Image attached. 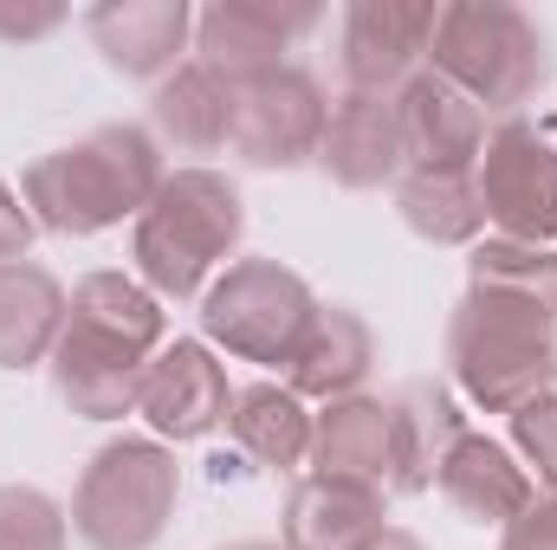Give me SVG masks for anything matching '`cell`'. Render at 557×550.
<instances>
[{"mask_svg":"<svg viewBox=\"0 0 557 550\" xmlns=\"http://www.w3.org/2000/svg\"><path fill=\"white\" fill-rule=\"evenodd\" d=\"M169 343V311L137 273H85L72 285V311L52 350V389L78 421L137 414L149 357Z\"/></svg>","mask_w":557,"mask_h":550,"instance_id":"1","label":"cell"},{"mask_svg":"<svg viewBox=\"0 0 557 550\" xmlns=\"http://www.w3.org/2000/svg\"><path fill=\"white\" fill-rule=\"evenodd\" d=\"M162 175H169V155L149 137V124H98L78 142L26 162L20 201L46 234L91 240V234H111V227L137 221L156 201Z\"/></svg>","mask_w":557,"mask_h":550,"instance_id":"2","label":"cell"},{"mask_svg":"<svg viewBox=\"0 0 557 550\" xmlns=\"http://www.w3.org/2000/svg\"><path fill=\"white\" fill-rule=\"evenodd\" d=\"M240 234H247V201L234 175L208 162H182L162 175L156 201L131 221V260L162 304H188L221 278Z\"/></svg>","mask_w":557,"mask_h":550,"instance_id":"3","label":"cell"},{"mask_svg":"<svg viewBox=\"0 0 557 550\" xmlns=\"http://www.w3.org/2000/svg\"><path fill=\"white\" fill-rule=\"evenodd\" d=\"M447 376L486 414H512L557 389V317L506 291L467 285L447 317Z\"/></svg>","mask_w":557,"mask_h":550,"instance_id":"4","label":"cell"},{"mask_svg":"<svg viewBox=\"0 0 557 550\" xmlns=\"http://www.w3.org/2000/svg\"><path fill=\"white\" fill-rule=\"evenodd\" d=\"M552 65H557L552 39L525 7H512V0H454V7H441L428 72L460 85L493 124L525 117V104L552 85Z\"/></svg>","mask_w":557,"mask_h":550,"instance_id":"5","label":"cell"},{"mask_svg":"<svg viewBox=\"0 0 557 550\" xmlns=\"http://www.w3.org/2000/svg\"><path fill=\"white\" fill-rule=\"evenodd\" d=\"M182 499V466L156 434L104 440L72 492V538L85 550H156Z\"/></svg>","mask_w":557,"mask_h":550,"instance_id":"6","label":"cell"},{"mask_svg":"<svg viewBox=\"0 0 557 550\" xmlns=\"http://www.w3.org/2000/svg\"><path fill=\"white\" fill-rule=\"evenodd\" d=\"M318 317V291L278 260H234L201 291V330L208 350H227L240 363L285 370L305 324Z\"/></svg>","mask_w":557,"mask_h":550,"instance_id":"7","label":"cell"},{"mask_svg":"<svg viewBox=\"0 0 557 550\" xmlns=\"http://www.w3.org/2000/svg\"><path fill=\"white\" fill-rule=\"evenodd\" d=\"M473 188H480L493 240H525V247L557 240V142L532 117L493 124V137L473 162Z\"/></svg>","mask_w":557,"mask_h":550,"instance_id":"8","label":"cell"},{"mask_svg":"<svg viewBox=\"0 0 557 550\" xmlns=\"http://www.w3.org/2000/svg\"><path fill=\"white\" fill-rule=\"evenodd\" d=\"M324 117H331V98H324L318 72L285 59L278 72L234 85V155L247 168H273V175L305 168V162H318Z\"/></svg>","mask_w":557,"mask_h":550,"instance_id":"9","label":"cell"},{"mask_svg":"<svg viewBox=\"0 0 557 550\" xmlns=\"http://www.w3.org/2000/svg\"><path fill=\"white\" fill-rule=\"evenodd\" d=\"M441 7L434 0H350L337 20V72L344 91L396 98L416 72H428Z\"/></svg>","mask_w":557,"mask_h":550,"instance_id":"10","label":"cell"},{"mask_svg":"<svg viewBox=\"0 0 557 550\" xmlns=\"http://www.w3.org/2000/svg\"><path fill=\"white\" fill-rule=\"evenodd\" d=\"M227 409H234V383H227L221 357L208 350V337H169L149 357L143 389H137V414L149 421V434L162 447L208 440L214 427H227Z\"/></svg>","mask_w":557,"mask_h":550,"instance_id":"11","label":"cell"},{"mask_svg":"<svg viewBox=\"0 0 557 550\" xmlns=\"http://www.w3.org/2000/svg\"><path fill=\"white\" fill-rule=\"evenodd\" d=\"M324 20V7L311 0H214L195 13V52L208 72H221L227 85H247L260 72H278L285 52Z\"/></svg>","mask_w":557,"mask_h":550,"instance_id":"12","label":"cell"},{"mask_svg":"<svg viewBox=\"0 0 557 550\" xmlns=\"http://www.w3.org/2000/svg\"><path fill=\"white\" fill-rule=\"evenodd\" d=\"M396 124H403V162L421 175H473L493 137V117L441 72H416L396 91Z\"/></svg>","mask_w":557,"mask_h":550,"instance_id":"13","label":"cell"},{"mask_svg":"<svg viewBox=\"0 0 557 550\" xmlns=\"http://www.w3.org/2000/svg\"><path fill=\"white\" fill-rule=\"evenodd\" d=\"M85 33L117 78L162 85L195 52V7L188 0H104L85 13Z\"/></svg>","mask_w":557,"mask_h":550,"instance_id":"14","label":"cell"},{"mask_svg":"<svg viewBox=\"0 0 557 550\" xmlns=\"http://www.w3.org/2000/svg\"><path fill=\"white\" fill-rule=\"evenodd\" d=\"M318 168L337 188H396L403 182V124H396V98L383 91H337L324 142H318Z\"/></svg>","mask_w":557,"mask_h":550,"instance_id":"15","label":"cell"},{"mask_svg":"<svg viewBox=\"0 0 557 550\" xmlns=\"http://www.w3.org/2000/svg\"><path fill=\"white\" fill-rule=\"evenodd\" d=\"M383 409H389V492H396V499L434 492L441 460H447L454 440L467 434L460 396H454L447 383H434V376H416V383L389 389Z\"/></svg>","mask_w":557,"mask_h":550,"instance_id":"16","label":"cell"},{"mask_svg":"<svg viewBox=\"0 0 557 550\" xmlns=\"http://www.w3.org/2000/svg\"><path fill=\"white\" fill-rule=\"evenodd\" d=\"M376 370V330L363 324V311L350 304H318V317L305 324L292 363H285V389L298 402H344V396H363Z\"/></svg>","mask_w":557,"mask_h":550,"instance_id":"17","label":"cell"},{"mask_svg":"<svg viewBox=\"0 0 557 550\" xmlns=\"http://www.w3.org/2000/svg\"><path fill=\"white\" fill-rule=\"evenodd\" d=\"M434 492L467 518V525H493V532H506L532 499H539V486H532V473L519 466V453L506 447V440H493V434H460L454 440V453L441 460V473H434Z\"/></svg>","mask_w":557,"mask_h":550,"instance_id":"18","label":"cell"},{"mask_svg":"<svg viewBox=\"0 0 557 550\" xmlns=\"http://www.w3.org/2000/svg\"><path fill=\"white\" fill-rule=\"evenodd\" d=\"M389 532V492L350 486V479H318L305 473L285 499L278 545L285 550H370Z\"/></svg>","mask_w":557,"mask_h":550,"instance_id":"19","label":"cell"},{"mask_svg":"<svg viewBox=\"0 0 557 550\" xmlns=\"http://www.w3.org/2000/svg\"><path fill=\"white\" fill-rule=\"evenodd\" d=\"M149 137L162 142V155H221V149H234V85L221 72H208L201 59L175 65L149 91Z\"/></svg>","mask_w":557,"mask_h":550,"instance_id":"20","label":"cell"},{"mask_svg":"<svg viewBox=\"0 0 557 550\" xmlns=\"http://www.w3.org/2000/svg\"><path fill=\"white\" fill-rule=\"evenodd\" d=\"M318 479H350L389 492V409L383 396H344L311 414V460Z\"/></svg>","mask_w":557,"mask_h":550,"instance_id":"21","label":"cell"},{"mask_svg":"<svg viewBox=\"0 0 557 550\" xmlns=\"http://www.w3.org/2000/svg\"><path fill=\"white\" fill-rule=\"evenodd\" d=\"M72 291L59 285L52 266L39 260H13L0 266V370H39L59 350Z\"/></svg>","mask_w":557,"mask_h":550,"instance_id":"22","label":"cell"},{"mask_svg":"<svg viewBox=\"0 0 557 550\" xmlns=\"http://www.w3.org/2000/svg\"><path fill=\"white\" fill-rule=\"evenodd\" d=\"M227 440H234L253 466L292 473V466L311 460V402H298L285 383H247V389H234Z\"/></svg>","mask_w":557,"mask_h":550,"instance_id":"23","label":"cell"},{"mask_svg":"<svg viewBox=\"0 0 557 550\" xmlns=\"http://www.w3.org/2000/svg\"><path fill=\"white\" fill-rule=\"evenodd\" d=\"M396 214L428 247H480L486 240V208H480L473 175H421V168H403Z\"/></svg>","mask_w":557,"mask_h":550,"instance_id":"24","label":"cell"},{"mask_svg":"<svg viewBox=\"0 0 557 550\" xmlns=\"http://www.w3.org/2000/svg\"><path fill=\"white\" fill-rule=\"evenodd\" d=\"M467 285L480 291H506L519 304H539L557 317V253L552 247H525V240H480L467 247Z\"/></svg>","mask_w":557,"mask_h":550,"instance_id":"25","label":"cell"},{"mask_svg":"<svg viewBox=\"0 0 557 550\" xmlns=\"http://www.w3.org/2000/svg\"><path fill=\"white\" fill-rule=\"evenodd\" d=\"M0 550H72V512L39 486H0Z\"/></svg>","mask_w":557,"mask_h":550,"instance_id":"26","label":"cell"},{"mask_svg":"<svg viewBox=\"0 0 557 550\" xmlns=\"http://www.w3.org/2000/svg\"><path fill=\"white\" fill-rule=\"evenodd\" d=\"M506 447L519 453V466L532 473L539 492H557V389H545L539 402H525L512 414V440Z\"/></svg>","mask_w":557,"mask_h":550,"instance_id":"27","label":"cell"},{"mask_svg":"<svg viewBox=\"0 0 557 550\" xmlns=\"http://www.w3.org/2000/svg\"><path fill=\"white\" fill-rule=\"evenodd\" d=\"M59 26H65V7H52V0H0V39L7 46H33Z\"/></svg>","mask_w":557,"mask_h":550,"instance_id":"28","label":"cell"},{"mask_svg":"<svg viewBox=\"0 0 557 550\" xmlns=\"http://www.w3.org/2000/svg\"><path fill=\"white\" fill-rule=\"evenodd\" d=\"M499 550H557V492H539V499L499 532Z\"/></svg>","mask_w":557,"mask_h":550,"instance_id":"29","label":"cell"},{"mask_svg":"<svg viewBox=\"0 0 557 550\" xmlns=\"http://www.w3.org/2000/svg\"><path fill=\"white\" fill-rule=\"evenodd\" d=\"M33 234H39V221L26 214L20 188H7V182H0V266L26 260V253H33Z\"/></svg>","mask_w":557,"mask_h":550,"instance_id":"30","label":"cell"},{"mask_svg":"<svg viewBox=\"0 0 557 550\" xmlns=\"http://www.w3.org/2000/svg\"><path fill=\"white\" fill-rule=\"evenodd\" d=\"M370 550H428V545H421L416 532H396V525H389V532H383V538H376Z\"/></svg>","mask_w":557,"mask_h":550,"instance_id":"31","label":"cell"},{"mask_svg":"<svg viewBox=\"0 0 557 550\" xmlns=\"http://www.w3.org/2000/svg\"><path fill=\"white\" fill-rule=\"evenodd\" d=\"M221 550H285V545H267V538H240V545H221Z\"/></svg>","mask_w":557,"mask_h":550,"instance_id":"32","label":"cell"}]
</instances>
